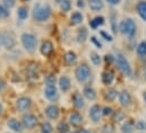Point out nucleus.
Masks as SVG:
<instances>
[{
  "label": "nucleus",
  "instance_id": "42",
  "mask_svg": "<svg viewBox=\"0 0 146 133\" xmlns=\"http://www.w3.org/2000/svg\"><path fill=\"white\" fill-rule=\"evenodd\" d=\"M101 35H102V36H103V37H104L107 41H109V42H111V41H112V36H111V35H109V34H107L104 31H101Z\"/></svg>",
  "mask_w": 146,
  "mask_h": 133
},
{
  "label": "nucleus",
  "instance_id": "2",
  "mask_svg": "<svg viewBox=\"0 0 146 133\" xmlns=\"http://www.w3.org/2000/svg\"><path fill=\"white\" fill-rule=\"evenodd\" d=\"M21 40H22V44H23L24 49H25L27 52L33 53V52L35 51L36 45H37V40L35 35L30 34V33H24L22 35Z\"/></svg>",
  "mask_w": 146,
  "mask_h": 133
},
{
  "label": "nucleus",
  "instance_id": "5",
  "mask_svg": "<svg viewBox=\"0 0 146 133\" xmlns=\"http://www.w3.org/2000/svg\"><path fill=\"white\" fill-rule=\"evenodd\" d=\"M75 76H76V79L79 81V82H85L90 79L91 77V69L87 65H80L76 68V71H75Z\"/></svg>",
  "mask_w": 146,
  "mask_h": 133
},
{
  "label": "nucleus",
  "instance_id": "26",
  "mask_svg": "<svg viewBox=\"0 0 146 133\" xmlns=\"http://www.w3.org/2000/svg\"><path fill=\"white\" fill-rule=\"evenodd\" d=\"M118 90H115V89H109L108 92H106V94H104V98L108 100V101H113V100L115 99L117 97H118Z\"/></svg>",
  "mask_w": 146,
  "mask_h": 133
},
{
  "label": "nucleus",
  "instance_id": "22",
  "mask_svg": "<svg viewBox=\"0 0 146 133\" xmlns=\"http://www.w3.org/2000/svg\"><path fill=\"white\" fill-rule=\"evenodd\" d=\"M137 13L139 15V17L146 22V1H141L137 5Z\"/></svg>",
  "mask_w": 146,
  "mask_h": 133
},
{
  "label": "nucleus",
  "instance_id": "43",
  "mask_svg": "<svg viewBox=\"0 0 146 133\" xmlns=\"http://www.w3.org/2000/svg\"><path fill=\"white\" fill-rule=\"evenodd\" d=\"M114 59H115V58H113V55H111V54H107V55H106V62H107V63L113 62Z\"/></svg>",
  "mask_w": 146,
  "mask_h": 133
},
{
  "label": "nucleus",
  "instance_id": "23",
  "mask_svg": "<svg viewBox=\"0 0 146 133\" xmlns=\"http://www.w3.org/2000/svg\"><path fill=\"white\" fill-rule=\"evenodd\" d=\"M83 19H84L83 15L79 11H75L70 16V24L72 25H78V24H80L83 22Z\"/></svg>",
  "mask_w": 146,
  "mask_h": 133
},
{
  "label": "nucleus",
  "instance_id": "31",
  "mask_svg": "<svg viewBox=\"0 0 146 133\" xmlns=\"http://www.w3.org/2000/svg\"><path fill=\"white\" fill-rule=\"evenodd\" d=\"M57 130L59 133H68L69 132V125L67 122H60L57 126Z\"/></svg>",
  "mask_w": 146,
  "mask_h": 133
},
{
  "label": "nucleus",
  "instance_id": "33",
  "mask_svg": "<svg viewBox=\"0 0 146 133\" xmlns=\"http://www.w3.org/2000/svg\"><path fill=\"white\" fill-rule=\"evenodd\" d=\"M53 128L49 122H44L41 126V133H52Z\"/></svg>",
  "mask_w": 146,
  "mask_h": 133
},
{
  "label": "nucleus",
  "instance_id": "44",
  "mask_svg": "<svg viewBox=\"0 0 146 133\" xmlns=\"http://www.w3.org/2000/svg\"><path fill=\"white\" fill-rule=\"evenodd\" d=\"M77 6L79 7V8H83L85 5H84V0H78L77 1Z\"/></svg>",
  "mask_w": 146,
  "mask_h": 133
},
{
  "label": "nucleus",
  "instance_id": "37",
  "mask_svg": "<svg viewBox=\"0 0 146 133\" xmlns=\"http://www.w3.org/2000/svg\"><path fill=\"white\" fill-rule=\"evenodd\" d=\"M135 129L136 130H139V131H145L146 122L145 121H138L137 123H135Z\"/></svg>",
  "mask_w": 146,
  "mask_h": 133
},
{
  "label": "nucleus",
  "instance_id": "36",
  "mask_svg": "<svg viewBox=\"0 0 146 133\" xmlns=\"http://www.w3.org/2000/svg\"><path fill=\"white\" fill-rule=\"evenodd\" d=\"M91 60H92V62H93L95 66H99V65L101 63V58H100V55H99L98 53H95V52H92V53H91Z\"/></svg>",
  "mask_w": 146,
  "mask_h": 133
},
{
  "label": "nucleus",
  "instance_id": "52",
  "mask_svg": "<svg viewBox=\"0 0 146 133\" xmlns=\"http://www.w3.org/2000/svg\"><path fill=\"white\" fill-rule=\"evenodd\" d=\"M144 78L146 79V71H145V74H144Z\"/></svg>",
  "mask_w": 146,
  "mask_h": 133
},
{
  "label": "nucleus",
  "instance_id": "19",
  "mask_svg": "<svg viewBox=\"0 0 146 133\" xmlns=\"http://www.w3.org/2000/svg\"><path fill=\"white\" fill-rule=\"evenodd\" d=\"M26 71H27V74L33 79H36L38 77V66H37L36 63H31L27 66Z\"/></svg>",
  "mask_w": 146,
  "mask_h": 133
},
{
  "label": "nucleus",
  "instance_id": "17",
  "mask_svg": "<svg viewBox=\"0 0 146 133\" xmlns=\"http://www.w3.org/2000/svg\"><path fill=\"white\" fill-rule=\"evenodd\" d=\"M64 59H65V62H66L67 66H73V65L76 63V61H77V55H76V53L73 52V51H68L65 54Z\"/></svg>",
  "mask_w": 146,
  "mask_h": 133
},
{
  "label": "nucleus",
  "instance_id": "48",
  "mask_svg": "<svg viewBox=\"0 0 146 133\" xmlns=\"http://www.w3.org/2000/svg\"><path fill=\"white\" fill-rule=\"evenodd\" d=\"M2 109H3V106H2V104L0 103V114H1V112H2Z\"/></svg>",
  "mask_w": 146,
  "mask_h": 133
},
{
  "label": "nucleus",
  "instance_id": "45",
  "mask_svg": "<svg viewBox=\"0 0 146 133\" xmlns=\"http://www.w3.org/2000/svg\"><path fill=\"white\" fill-rule=\"evenodd\" d=\"M109 3H111V5H118L119 2H120V0H107Z\"/></svg>",
  "mask_w": 146,
  "mask_h": 133
},
{
  "label": "nucleus",
  "instance_id": "9",
  "mask_svg": "<svg viewBox=\"0 0 146 133\" xmlns=\"http://www.w3.org/2000/svg\"><path fill=\"white\" fill-rule=\"evenodd\" d=\"M2 35V45L7 49V50H11L14 46H15V38L11 34H8V33H5V34H1Z\"/></svg>",
  "mask_w": 146,
  "mask_h": 133
},
{
  "label": "nucleus",
  "instance_id": "24",
  "mask_svg": "<svg viewBox=\"0 0 146 133\" xmlns=\"http://www.w3.org/2000/svg\"><path fill=\"white\" fill-rule=\"evenodd\" d=\"M103 24H104V18H103L102 16H96V17H94L92 20H90V26H91L93 30L98 28L99 26H101V25H103Z\"/></svg>",
  "mask_w": 146,
  "mask_h": 133
},
{
  "label": "nucleus",
  "instance_id": "11",
  "mask_svg": "<svg viewBox=\"0 0 146 133\" xmlns=\"http://www.w3.org/2000/svg\"><path fill=\"white\" fill-rule=\"evenodd\" d=\"M59 114H60L59 107L56 106V105H50V106H48V107L45 108V115H46L49 119H51V120L58 119Z\"/></svg>",
  "mask_w": 146,
  "mask_h": 133
},
{
  "label": "nucleus",
  "instance_id": "18",
  "mask_svg": "<svg viewBox=\"0 0 146 133\" xmlns=\"http://www.w3.org/2000/svg\"><path fill=\"white\" fill-rule=\"evenodd\" d=\"M102 82L104 84V85H107V86H109L112 84V81H113V79H114V73L112 72V71H104L103 73H102Z\"/></svg>",
  "mask_w": 146,
  "mask_h": 133
},
{
  "label": "nucleus",
  "instance_id": "25",
  "mask_svg": "<svg viewBox=\"0 0 146 133\" xmlns=\"http://www.w3.org/2000/svg\"><path fill=\"white\" fill-rule=\"evenodd\" d=\"M83 95L90 100H94L96 98V93H95V90H94L93 88H91V87H86V88L84 89V92H83Z\"/></svg>",
  "mask_w": 146,
  "mask_h": 133
},
{
  "label": "nucleus",
  "instance_id": "8",
  "mask_svg": "<svg viewBox=\"0 0 146 133\" xmlns=\"http://www.w3.org/2000/svg\"><path fill=\"white\" fill-rule=\"evenodd\" d=\"M102 115V108L99 105H93L90 109V117L94 123H98L100 121V117Z\"/></svg>",
  "mask_w": 146,
  "mask_h": 133
},
{
  "label": "nucleus",
  "instance_id": "6",
  "mask_svg": "<svg viewBox=\"0 0 146 133\" xmlns=\"http://www.w3.org/2000/svg\"><path fill=\"white\" fill-rule=\"evenodd\" d=\"M22 121H23V125H24L26 129H29V130L34 129L37 124L36 116L33 115V114H25V115L23 116V120H22Z\"/></svg>",
  "mask_w": 146,
  "mask_h": 133
},
{
  "label": "nucleus",
  "instance_id": "7",
  "mask_svg": "<svg viewBox=\"0 0 146 133\" xmlns=\"http://www.w3.org/2000/svg\"><path fill=\"white\" fill-rule=\"evenodd\" d=\"M32 105V100L29 97H21L18 98L16 101V107L18 111L21 112H24V111H27Z\"/></svg>",
  "mask_w": 146,
  "mask_h": 133
},
{
  "label": "nucleus",
  "instance_id": "21",
  "mask_svg": "<svg viewBox=\"0 0 146 133\" xmlns=\"http://www.w3.org/2000/svg\"><path fill=\"white\" fill-rule=\"evenodd\" d=\"M88 6L94 11H100L103 8V1L102 0H88Z\"/></svg>",
  "mask_w": 146,
  "mask_h": 133
},
{
  "label": "nucleus",
  "instance_id": "51",
  "mask_svg": "<svg viewBox=\"0 0 146 133\" xmlns=\"http://www.w3.org/2000/svg\"><path fill=\"white\" fill-rule=\"evenodd\" d=\"M56 1H57V2H61L62 0H56Z\"/></svg>",
  "mask_w": 146,
  "mask_h": 133
},
{
  "label": "nucleus",
  "instance_id": "13",
  "mask_svg": "<svg viewBox=\"0 0 146 133\" xmlns=\"http://www.w3.org/2000/svg\"><path fill=\"white\" fill-rule=\"evenodd\" d=\"M69 121H70V124L73 125V126H79V125H82V123H83V116L78 113V112H74L70 114V116H69Z\"/></svg>",
  "mask_w": 146,
  "mask_h": 133
},
{
  "label": "nucleus",
  "instance_id": "3",
  "mask_svg": "<svg viewBox=\"0 0 146 133\" xmlns=\"http://www.w3.org/2000/svg\"><path fill=\"white\" fill-rule=\"evenodd\" d=\"M137 31V26H136V23L134 22V19L131 18H127L125 20H122L120 23V32L128 36V37H133Z\"/></svg>",
  "mask_w": 146,
  "mask_h": 133
},
{
  "label": "nucleus",
  "instance_id": "50",
  "mask_svg": "<svg viewBox=\"0 0 146 133\" xmlns=\"http://www.w3.org/2000/svg\"><path fill=\"white\" fill-rule=\"evenodd\" d=\"M143 97H144V100L146 101V92H144V95H143Z\"/></svg>",
  "mask_w": 146,
  "mask_h": 133
},
{
  "label": "nucleus",
  "instance_id": "32",
  "mask_svg": "<svg viewBox=\"0 0 146 133\" xmlns=\"http://www.w3.org/2000/svg\"><path fill=\"white\" fill-rule=\"evenodd\" d=\"M70 8H72V1H70V0H62V1L60 2V9H61L64 13L69 11Z\"/></svg>",
  "mask_w": 146,
  "mask_h": 133
},
{
  "label": "nucleus",
  "instance_id": "4",
  "mask_svg": "<svg viewBox=\"0 0 146 133\" xmlns=\"http://www.w3.org/2000/svg\"><path fill=\"white\" fill-rule=\"evenodd\" d=\"M114 60H115L118 69L121 71L122 74H125L126 77H130L131 76V66H130L128 60L126 59V57L122 53H118Z\"/></svg>",
  "mask_w": 146,
  "mask_h": 133
},
{
  "label": "nucleus",
  "instance_id": "10",
  "mask_svg": "<svg viewBox=\"0 0 146 133\" xmlns=\"http://www.w3.org/2000/svg\"><path fill=\"white\" fill-rule=\"evenodd\" d=\"M44 96L49 100H54L58 98V90L56 86H45Z\"/></svg>",
  "mask_w": 146,
  "mask_h": 133
},
{
  "label": "nucleus",
  "instance_id": "29",
  "mask_svg": "<svg viewBox=\"0 0 146 133\" xmlns=\"http://www.w3.org/2000/svg\"><path fill=\"white\" fill-rule=\"evenodd\" d=\"M135 130V124L130 121L126 122L123 125H122V133H133Z\"/></svg>",
  "mask_w": 146,
  "mask_h": 133
},
{
  "label": "nucleus",
  "instance_id": "30",
  "mask_svg": "<svg viewBox=\"0 0 146 133\" xmlns=\"http://www.w3.org/2000/svg\"><path fill=\"white\" fill-rule=\"evenodd\" d=\"M17 15H18V18H19V19H22V20L26 19L27 16H29L27 8H25V7H19V8H18V11H17Z\"/></svg>",
  "mask_w": 146,
  "mask_h": 133
},
{
  "label": "nucleus",
  "instance_id": "34",
  "mask_svg": "<svg viewBox=\"0 0 146 133\" xmlns=\"http://www.w3.org/2000/svg\"><path fill=\"white\" fill-rule=\"evenodd\" d=\"M56 76L54 74H48L45 77V85L46 86H56Z\"/></svg>",
  "mask_w": 146,
  "mask_h": 133
},
{
  "label": "nucleus",
  "instance_id": "46",
  "mask_svg": "<svg viewBox=\"0 0 146 133\" xmlns=\"http://www.w3.org/2000/svg\"><path fill=\"white\" fill-rule=\"evenodd\" d=\"M3 88H5V82L2 80H0V90L3 89Z\"/></svg>",
  "mask_w": 146,
  "mask_h": 133
},
{
  "label": "nucleus",
  "instance_id": "1",
  "mask_svg": "<svg viewBox=\"0 0 146 133\" xmlns=\"http://www.w3.org/2000/svg\"><path fill=\"white\" fill-rule=\"evenodd\" d=\"M51 7L49 5H40V3H36L35 7H34V10H33V17L36 22H45L50 18L51 16Z\"/></svg>",
  "mask_w": 146,
  "mask_h": 133
},
{
  "label": "nucleus",
  "instance_id": "41",
  "mask_svg": "<svg viewBox=\"0 0 146 133\" xmlns=\"http://www.w3.org/2000/svg\"><path fill=\"white\" fill-rule=\"evenodd\" d=\"M91 42H93V43H94V44H95V45H96L99 49H101V47H102V44H101V43L98 41V38H96L95 36H92V37H91Z\"/></svg>",
  "mask_w": 146,
  "mask_h": 133
},
{
  "label": "nucleus",
  "instance_id": "12",
  "mask_svg": "<svg viewBox=\"0 0 146 133\" xmlns=\"http://www.w3.org/2000/svg\"><path fill=\"white\" fill-rule=\"evenodd\" d=\"M40 51H41V53L44 55V57H49L51 53H52V51H53V44H52V42L51 41H44L42 44H41V47H40Z\"/></svg>",
  "mask_w": 146,
  "mask_h": 133
},
{
  "label": "nucleus",
  "instance_id": "15",
  "mask_svg": "<svg viewBox=\"0 0 146 133\" xmlns=\"http://www.w3.org/2000/svg\"><path fill=\"white\" fill-rule=\"evenodd\" d=\"M59 86H60V88H61L62 92H68L70 89V87H72L70 79L67 76L60 77V79H59Z\"/></svg>",
  "mask_w": 146,
  "mask_h": 133
},
{
  "label": "nucleus",
  "instance_id": "16",
  "mask_svg": "<svg viewBox=\"0 0 146 133\" xmlns=\"http://www.w3.org/2000/svg\"><path fill=\"white\" fill-rule=\"evenodd\" d=\"M7 124H8L9 129L13 130L14 132H22V130H23V124L21 122H18L16 119H10Z\"/></svg>",
  "mask_w": 146,
  "mask_h": 133
},
{
  "label": "nucleus",
  "instance_id": "49",
  "mask_svg": "<svg viewBox=\"0 0 146 133\" xmlns=\"http://www.w3.org/2000/svg\"><path fill=\"white\" fill-rule=\"evenodd\" d=\"M1 44H2V35L0 34V45H1Z\"/></svg>",
  "mask_w": 146,
  "mask_h": 133
},
{
  "label": "nucleus",
  "instance_id": "39",
  "mask_svg": "<svg viewBox=\"0 0 146 133\" xmlns=\"http://www.w3.org/2000/svg\"><path fill=\"white\" fill-rule=\"evenodd\" d=\"M8 15H9L8 10L2 5H0V18H6V17H8Z\"/></svg>",
  "mask_w": 146,
  "mask_h": 133
},
{
  "label": "nucleus",
  "instance_id": "40",
  "mask_svg": "<svg viewBox=\"0 0 146 133\" xmlns=\"http://www.w3.org/2000/svg\"><path fill=\"white\" fill-rule=\"evenodd\" d=\"M111 114H112V108L111 107H104L102 109V115L108 116V115H111Z\"/></svg>",
  "mask_w": 146,
  "mask_h": 133
},
{
  "label": "nucleus",
  "instance_id": "28",
  "mask_svg": "<svg viewBox=\"0 0 146 133\" xmlns=\"http://www.w3.org/2000/svg\"><path fill=\"white\" fill-rule=\"evenodd\" d=\"M136 52L139 57H146V41H142L138 44V46L136 49Z\"/></svg>",
  "mask_w": 146,
  "mask_h": 133
},
{
  "label": "nucleus",
  "instance_id": "14",
  "mask_svg": "<svg viewBox=\"0 0 146 133\" xmlns=\"http://www.w3.org/2000/svg\"><path fill=\"white\" fill-rule=\"evenodd\" d=\"M119 101L122 106H129L131 103V96L127 90H123L119 94Z\"/></svg>",
  "mask_w": 146,
  "mask_h": 133
},
{
  "label": "nucleus",
  "instance_id": "47",
  "mask_svg": "<svg viewBox=\"0 0 146 133\" xmlns=\"http://www.w3.org/2000/svg\"><path fill=\"white\" fill-rule=\"evenodd\" d=\"M76 133H91V132H88L87 130H79L78 132H76Z\"/></svg>",
  "mask_w": 146,
  "mask_h": 133
},
{
  "label": "nucleus",
  "instance_id": "38",
  "mask_svg": "<svg viewBox=\"0 0 146 133\" xmlns=\"http://www.w3.org/2000/svg\"><path fill=\"white\" fill-rule=\"evenodd\" d=\"M2 2H3V7H5L6 9L13 8V7L15 6V3H16L15 0H2Z\"/></svg>",
  "mask_w": 146,
  "mask_h": 133
},
{
  "label": "nucleus",
  "instance_id": "35",
  "mask_svg": "<svg viewBox=\"0 0 146 133\" xmlns=\"http://www.w3.org/2000/svg\"><path fill=\"white\" fill-rule=\"evenodd\" d=\"M125 119V113L122 111H117L113 114V121L114 122H121Z\"/></svg>",
  "mask_w": 146,
  "mask_h": 133
},
{
  "label": "nucleus",
  "instance_id": "20",
  "mask_svg": "<svg viewBox=\"0 0 146 133\" xmlns=\"http://www.w3.org/2000/svg\"><path fill=\"white\" fill-rule=\"evenodd\" d=\"M73 103H74V106L77 107V108H82L85 105L84 98H83V96L79 93H75L73 95Z\"/></svg>",
  "mask_w": 146,
  "mask_h": 133
},
{
  "label": "nucleus",
  "instance_id": "27",
  "mask_svg": "<svg viewBox=\"0 0 146 133\" xmlns=\"http://www.w3.org/2000/svg\"><path fill=\"white\" fill-rule=\"evenodd\" d=\"M87 30L86 28H80V30H78V33H77V41L79 42V43H84L85 41H86V38H87Z\"/></svg>",
  "mask_w": 146,
  "mask_h": 133
}]
</instances>
